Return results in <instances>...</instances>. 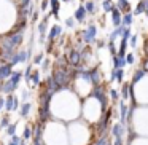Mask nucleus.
<instances>
[{
	"mask_svg": "<svg viewBox=\"0 0 148 145\" xmlns=\"http://www.w3.org/2000/svg\"><path fill=\"white\" fill-rule=\"evenodd\" d=\"M96 34H97V29H96V26H88V29L86 30H83V40L84 42H92L94 38H96Z\"/></svg>",
	"mask_w": 148,
	"mask_h": 145,
	"instance_id": "1",
	"label": "nucleus"
},
{
	"mask_svg": "<svg viewBox=\"0 0 148 145\" xmlns=\"http://www.w3.org/2000/svg\"><path fill=\"white\" fill-rule=\"evenodd\" d=\"M112 19H113V26L118 27L123 24V18H121V10L116 7H113V11H112Z\"/></svg>",
	"mask_w": 148,
	"mask_h": 145,
	"instance_id": "2",
	"label": "nucleus"
},
{
	"mask_svg": "<svg viewBox=\"0 0 148 145\" xmlns=\"http://www.w3.org/2000/svg\"><path fill=\"white\" fill-rule=\"evenodd\" d=\"M11 67H13L11 64H5V65L0 67V81L11 77V74H13V72H11Z\"/></svg>",
	"mask_w": 148,
	"mask_h": 145,
	"instance_id": "3",
	"label": "nucleus"
},
{
	"mask_svg": "<svg viewBox=\"0 0 148 145\" xmlns=\"http://www.w3.org/2000/svg\"><path fill=\"white\" fill-rule=\"evenodd\" d=\"M26 58H27V54H26L24 51L16 53V54H13V58H11V62H10V64L14 65L16 62H24V61H26Z\"/></svg>",
	"mask_w": 148,
	"mask_h": 145,
	"instance_id": "4",
	"label": "nucleus"
},
{
	"mask_svg": "<svg viewBox=\"0 0 148 145\" xmlns=\"http://www.w3.org/2000/svg\"><path fill=\"white\" fill-rule=\"evenodd\" d=\"M86 14H88V10H86V7H80V8H77V11H75V19L77 21H83L84 18H86Z\"/></svg>",
	"mask_w": 148,
	"mask_h": 145,
	"instance_id": "5",
	"label": "nucleus"
},
{
	"mask_svg": "<svg viewBox=\"0 0 148 145\" xmlns=\"http://www.w3.org/2000/svg\"><path fill=\"white\" fill-rule=\"evenodd\" d=\"M80 61H81V54H80V53L72 51V53H70V56H69V62H70L72 65H77Z\"/></svg>",
	"mask_w": 148,
	"mask_h": 145,
	"instance_id": "6",
	"label": "nucleus"
},
{
	"mask_svg": "<svg viewBox=\"0 0 148 145\" xmlns=\"http://www.w3.org/2000/svg\"><path fill=\"white\" fill-rule=\"evenodd\" d=\"M61 35V27L59 26H54L51 29V32H49V40H51V42H54L56 38H58V37Z\"/></svg>",
	"mask_w": 148,
	"mask_h": 145,
	"instance_id": "7",
	"label": "nucleus"
},
{
	"mask_svg": "<svg viewBox=\"0 0 148 145\" xmlns=\"http://www.w3.org/2000/svg\"><path fill=\"white\" fill-rule=\"evenodd\" d=\"M118 8L121 11H124V13H129V10H131L127 0H118Z\"/></svg>",
	"mask_w": 148,
	"mask_h": 145,
	"instance_id": "8",
	"label": "nucleus"
},
{
	"mask_svg": "<svg viewBox=\"0 0 148 145\" xmlns=\"http://www.w3.org/2000/svg\"><path fill=\"white\" fill-rule=\"evenodd\" d=\"M131 24H132V14L131 13H126L124 18H123V26L127 27V26H131Z\"/></svg>",
	"mask_w": 148,
	"mask_h": 145,
	"instance_id": "9",
	"label": "nucleus"
},
{
	"mask_svg": "<svg viewBox=\"0 0 148 145\" xmlns=\"http://www.w3.org/2000/svg\"><path fill=\"white\" fill-rule=\"evenodd\" d=\"M84 7H86V10H88V13H89V14H92L94 11H96V3H94L92 0H89Z\"/></svg>",
	"mask_w": 148,
	"mask_h": 145,
	"instance_id": "10",
	"label": "nucleus"
},
{
	"mask_svg": "<svg viewBox=\"0 0 148 145\" xmlns=\"http://www.w3.org/2000/svg\"><path fill=\"white\" fill-rule=\"evenodd\" d=\"M21 77H23V75H21V72H13V74H11V77H10V80L13 81L14 85H18V81L21 80Z\"/></svg>",
	"mask_w": 148,
	"mask_h": 145,
	"instance_id": "11",
	"label": "nucleus"
},
{
	"mask_svg": "<svg viewBox=\"0 0 148 145\" xmlns=\"http://www.w3.org/2000/svg\"><path fill=\"white\" fill-rule=\"evenodd\" d=\"M103 11H105V13H112L113 11V5H112V2H108V0H105V2H103Z\"/></svg>",
	"mask_w": 148,
	"mask_h": 145,
	"instance_id": "12",
	"label": "nucleus"
},
{
	"mask_svg": "<svg viewBox=\"0 0 148 145\" xmlns=\"http://www.w3.org/2000/svg\"><path fill=\"white\" fill-rule=\"evenodd\" d=\"M121 132H123L121 124H115V128H113V134H115V137H121Z\"/></svg>",
	"mask_w": 148,
	"mask_h": 145,
	"instance_id": "13",
	"label": "nucleus"
},
{
	"mask_svg": "<svg viewBox=\"0 0 148 145\" xmlns=\"http://www.w3.org/2000/svg\"><path fill=\"white\" fill-rule=\"evenodd\" d=\"M29 110H30V104H24V105H23V109H21V115H23V116H26L27 113H29Z\"/></svg>",
	"mask_w": 148,
	"mask_h": 145,
	"instance_id": "14",
	"label": "nucleus"
},
{
	"mask_svg": "<svg viewBox=\"0 0 148 145\" xmlns=\"http://www.w3.org/2000/svg\"><path fill=\"white\" fill-rule=\"evenodd\" d=\"M143 75H145V70H138V72H135V75H134V80H132V81H134V83H135V81H138L142 77H143Z\"/></svg>",
	"mask_w": 148,
	"mask_h": 145,
	"instance_id": "15",
	"label": "nucleus"
},
{
	"mask_svg": "<svg viewBox=\"0 0 148 145\" xmlns=\"http://www.w3.org/2000/svg\"><path fill=\"white\" fill-rule=\"evenodd\" d=\"M65 24H67V27H73V24H75V18H69V19L65 21Z\"/></svg>",
	"mask_w": 148,
	"mask_h": 145,
	"instance_id": "16",
	"label": "nucleus"
},
{
	"mask_svg": "<svg viewBox=\"0 0 148 145\" xmlns=\"http://www.w3.org/2000/svg\"><path fill=\"white\" fill-rule=\"evenodd\" d=\"M48 3H51V0H43V2H42V11H45V10H46Z\"/></svg>",
	"mask_w": 148,
	"mask_h": 145,
	"instance_id": "17",
	"label": "nucleus"
},
{
	"mask_svg": "<svg viewBox=\"0 0 148 145\" xmlns=\"http://www.w3.org/2000/svg\"><path fill=\"white\" fill-rule=\"evenodd\" d=\"M126 62H127V64H134V56L127 54V56H126Z\"/></svg>",
	"mask_w": 148,
	"mask_h": 145,
	"instance_id": "18",
	"label": "nucleus"
},
{
	"mask_svg": "<svg viewBox=\"0 0 148 145\" xmlns=\"http://www.w3.org/2000/svg\"><path fill=\"white\" fill-rule=\"evenodd\" d=\"M14 129H16V124H11V126H8V128H7V132H8V134H13Z\"/></svg>",
	"mask_w": 148,
	"mask_h": 145,
	"instance_id": "19",
	"label": "nucleus"
},
{
	"mask_svg": "<svg viewBox=\"0 0 148 145\" xmlns=\"http://www.w3.org/2000/svg\"><path fill=\"white\" fill-rule=\"evenodd\" d=\"M29 135H30V128L27 126V128L24 129V139H29Z\"/></svg>",
	"mask_w": 148,
	"mask_h": 145,
	"instance_id": "20",
	"label": "nucleus"
},
{
	"mask_svg": "<svg viewBox=\"0 0 148 145\" xmlns=\"http://www.w3.org/2000/svg\"><path fill=\"white\" fill-rule=\"evenodd\" d=\"M32 80H34V83H38V74H32Z\"/></svg>",
	"mask_w": 148,
	"mask_h": 145,
	"instance_id": "21",
	"label": "nucleus"
},
{
	"mask_svg": "<svg viewBox=\"0 0 148 145\" xmlns=\"http://www.w3.org/2000/svg\"><path fill=\"white\" fill-rule=\"evenodd\" d=\"M8 126V118H3L2 120V128H7Z\"/></svg>",
	"mask_w": 148,
	"mask_h": 145,
	"instance_id": "22",
	"label": "nucleus"
},
{
	"mask_svg": "<svg viewBox=\"0 0 148 145\" xmlns=\"http://www.w3.org/2000/svg\"><path fill=\"white\" fill-rule=\"evenodd\" d=\"M135 43H137V37H132V38H131V46H135Z\"/></svg>",
	"mask_w": 148,
	"mask_h": 145,
	"instance_id": "23",
	"label": "nucleus"
},
{
	"mask_svg": "<svg viewBox=\"0 0 148 145\" xmlns=\"http://www.w3.org/2000/svg\"><path fill=\"white\" fill-rule=\"evenodd\" d=\"M123 97H124V99L127 97V86H124V88H123Z\"/></svg>",
	"mask_w": 148,
	"mask_h": 145,
	"instance_id": "24",
	"label": "nucleus"
},
{
	"mask_svg": "<svg viewBox=\"0 0 148 145\" xmlns=\"http://www.w3.org/2000/svg\"><path fill=\"white\" fill-rule=\"evenodd\" d=\"M143 70H145V72H148V61H147V64L143 62Z\"/></svg>",
	"mask_w": 148,
	"mask_h": 145,
	"instance_id": "25",
	"label": "nucleus"
},
{
	"mask_svg": "<svg viewBox=\"0 0 148 145\" xmlns=\"http://www.w3.org/2000/svg\"><path fill=\"white\" fill-rule=\"evenodd\" d=\"M112 97H113V99H116V97H118V94H116V91H112Z\"/></svg>",
	"mask_w": 148,
	"mask_h": 145,
	"instance_id": "26",
	"label": "nucleus"
},
{
	"mask_svg": "<svg viewBox=\"0 0 148 145\" xmlns=\"http://www.w3.org/2000/svg\"><path fill=\"white\" fill-rule=\"evenodd\" d=\"M2 105H5V102H3V99H0V109H2Z\"/></svg>",
	"mask_w": 148,
	"mask_h": 145,
	"instance_id": "27",
	"label": "nucleus"
},
{
	"mask_svg": "<svg viewBox=\"0 0 148 145\" xmlns=\"http://www.w3.org/2000/svg\"><path fill=\"white\" fill-rule=\"evenodd\" d=\"M145 14H147V16H148V7H147V10H145Z\"/></svg>",
	"mask_w": 148,
	"mask_h": 145,
	"instance_id": "28",
	"label": "nucleus"
},
{
	"mask_svg": "<svg viewBox=\"0 0 148 145\" xmlns=\"http://www.w3.org/2000/svg\"><path fill=\"white\" fill-rule=\"evenodd\" d=\"M10 145H18V144H16V142H11V144H10Z\"/></svg>",
	"mask_w": 148,
	"mask_h": 145,
	"instance_id": "29",
	"label": "nucleus"
},
{
	"mask_svg": "<svg viewBox=\"0 0 148 145\" xmlns=\"http://www.w3.org/2000/svg\"><path fill=\"white\" fill-rule=\"evenodd\" d=\"M64 2H69V0H64Z\"/></svg>",
	"mask_w": 148,
	"mask_h": 145,
	"instance_id": "30",
	"label": "nucleus"
},
{
	"mask_svg": "<svg viewBox=\"0 0 148 145\" xmlns=\"http://www.w3.org/2000/svg\"><path fill=\"white\" fill-rule=\"evenodd\" d=\"M108 2H112V0H108Z\"/></svg>",
	"mask_w": 148,
	"mask_h": 145,
	"instance_id": "31",
	"label": "nucleus"
}]
</instances>
